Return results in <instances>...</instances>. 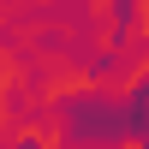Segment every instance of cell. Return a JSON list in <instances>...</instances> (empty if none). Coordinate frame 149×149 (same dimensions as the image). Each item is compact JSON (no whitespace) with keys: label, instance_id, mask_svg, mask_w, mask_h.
I'll return each instance as SVG.
<instances>
[{"label":"cell","instance_id":"1","mask_svg":"<svg viewBox=\"0 0 149 149\" xmlns=\"http://www.w3.org/2000/svg\"><path fill=\"white\" fill-rule=\"evenodd\" d=\"M131 18H137V0H113V30H119V36L131 30Z\"/></svg>","mask_w":149,"mask_h":149}]
</instances>
